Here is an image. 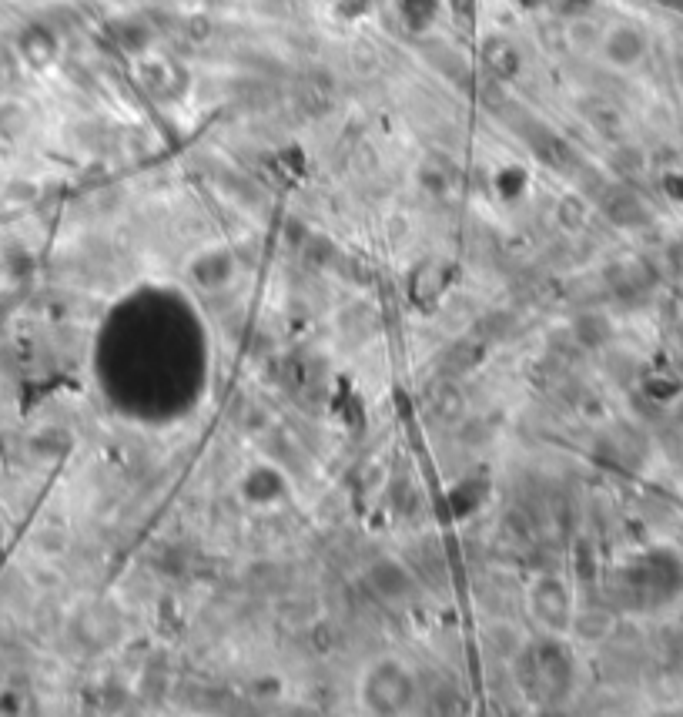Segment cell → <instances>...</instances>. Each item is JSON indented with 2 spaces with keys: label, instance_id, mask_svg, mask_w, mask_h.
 <instances>
[{
  "label": "cell",
  "instance_id": "6da1fadb",
  "mask_svg": "<svg viewBox=\"0 0 683 717\" xmlns=\"http://www.w3.org/2000/svg\"><path fill=\"white\" fill-rule=\"evenodd\" d=\"M416 694V681H412L409 667L396 661V657H379L369 664V671L359 681V701L365 711L375 714H396L406 711Z\"/></svg>",
  "mask_w": 683,
  "mask_h": 717
},
{
  "label": "cell",
  "instance_id": "7a4b0ae2",
  "mask_svg": "<svg viewBox=\"0 0 683 717\" xmlns=\"http://www.w3.org/2000/svg\"><path fill=\"white\" fill-rule=\"evenodd\" d=\"M529 610H533L536 624L546 630H566L573 624V607H570V590L560 577H543L533 580V590H529Z\"/></svg>",
  "mask_w": 683,
  "mask_h": 717
},
{
  "label": "cell",
  "instance_id": "3957f363",
  "mask_svg": "<svg viewBox=\"0 0 683 717\" xmlns=\"http://www.w3.org/2000/svg\"><path fill=\"white\" fill-rule=\"evenodd\" d=\"M643 51V41L637 31H627V27H620V31H613L606 37V57H610L613 64H633Z\"/></svg>",
  "mask_w": 683,
  "mask_h": 717
}]
</instances>
